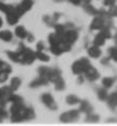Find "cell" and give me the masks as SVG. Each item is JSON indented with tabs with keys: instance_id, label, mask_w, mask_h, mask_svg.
I'll return each mask as SVG.
<instances>
[{
	"instance_id": "ac0fdd59",
	"label": "cell",
	"mask_w": 117,
	"mask_h": 126,
	"mask_svg": "<svg viewBox=\"0 0 117 126\" xmlns=\"http://www.w3.org/2000/svg\"><path fill=\"white\" fill-rule=\"evenodd\" d=\"M13 37H14V35H13V32L9 31V30L0 31V40L4 41V42H10V41L13 40Z\"/></svg>"
},
{
	"instance_id": "74e56055",
	"label": "cell",
	"mask_w": 117,
	"mask_h": 126,
	"mask_svg": "<svg viewBox=\"0 0 117 126\" xmlns=\"http://www.w3.org/2000/svg\"><path fill=\"white\" fill-rule=\"evenodd\" d=\"M26 38H27V41H28V42H33V40H35V36H33L32 33H27Z\"/></svg>"
},
{
	"instance_id": "4dcf8cb0",
	"label": "cell",
	"mask_w": 117,
	"mask_h": 126,
	"mask_svg": "<svg viewBox=\"0 0 117 126\" xmlns=\"http://www.w3.org/2000/svg\"><path fill=\"white\" fill-rule=\"evenodd\" d=\"M107 16L108 17H116L117 16V5H111L108 11H107Z\"/></svg>"
},
{
	"instance_id": "d6a6232c",
	"label": "cell",
	"mask_w": 117,
	"mask_h": 126,
	"mask_svg": "<svg viewBox=\"0 0 117 126\" xmlns=\"http://www.w3.org/2000/svg\"><path fill=\"white\" fill-rule=\"evenodd\" d=\"M5 117H8V111L3 105H0V119H5Z\"/></svg>"
},
{
	"instance_id": "e575fe53",
	"label": "cell",
	"mask_w": 117,
	"mask_h": 126,
	"mask_svg": "<svg viewBox=\"0 0 117 126\" xmlns=\"http://www.w3.org/2000/svg\"><path fill=\"white\" fill-rule=\"evenodd\" d=\"M110 61H111V58H110V57H105V58H102V59H101V64H104V66H108Z\"/></svg>"
},
{
	"instance_id": "f35d334b",
	"label": "cell",
	"mask_w": 117,
	"mask_h": 126,
	"mask_svg": "<svg viewBox=\"0 0 117 126\" xmlns=\"http://www.w3.org/2000/svg\"><path fill=\"white\" fill-rule=\"evenodd\" d=\"M84 80H85V79H84V77H83L81 74H79V78H78V83H79V84H81V83H84Z\"/></svg>"
},
{
	"instance_id": "3957f363",
	"label": "cell",
	"mask_w": 117,
	"mask_h": 126,
	"mask_svg": "<svg viewBox=\"0 0 117 126\" xmlns=\"http://www.w3.org/2000/svg\"><path fill=\"white\" fill-rule=\"evenodd\" d=\"M78 37H79L78 31L75 29L70 27V29H68V30H65L63 32V35H62V42H68V43L73 45V43H75L78 41Z\"/></svg>"
},
{
	"instance_id": "5bb4252c",
	"label": "cell",
	"mask_w": 117,
	"mask_h": 126,
	"mask_svg": "<svg viewBox=\"0 0 117 126\" xmlns=\"http://www.w3.org/2000/svg\"><path fill=\"white\" fill-rule=\"evenodd\" d=\"M79 103H80V109H79L80 112H84V114L92 112V105L88 100H83V101H79Z\"/></svg>"
},
{
	"instance_id": "9a60e30c",
	"label": "cell",
	"mask_w": 117,
	"mask_h": 126,
	"mask_svg": "<svg viewBox=\"0 0 117 126\" xmlns=\"http://www.w3.org/2000/svg\"><path fill=\"white\" fill-rule=\"evenodd\" d=\"M106 100H107V104H108V106L111 109H116L117 108V90L113 92L112 94L107 95V99Z\"/></svg>"
},
{
	"instance_id": "4316f807",
	"label": "cell",
	"mask_w": 117,
	"mask_h": 126,
	"mask_svg": "<svg viewBox=\"0 0 117 126\" xmlns=\"http://www.w3.org/2000/svg\"><path fill=\"white\" fill-rule=\"evenodd\" d=\"M79 101H80V99L75 94H69L67 96V103L69 105H77V104H79Z\"/></svg>"
},
{
	"instance_id": "8fae6325",
	"label": "cell",
	"mask_w": 117,
	"mask_h": 126,
	"mask_svg": "<svg viewBox=\"0 0 117 126\" xmlns=\"http://www.w3.org/2000/svg\"><path fill=\"white\" fill-rule=\"evenodd\" d=\"M49 82L46 79V78H43V77H38V78H36V79H33L31 83H30V88H39V87H43V85H47Z\"/></svg>"
},
{
	"instance_id": "9c48e42d",
	"label": "cell",
	"mask_w": 117,
	"mask_h": 126,
	"mask_svg": "<svg viewBox=\"0 0 117 126\" xmlns=\"http://www.w3.org/2000/svg\"><path fill=\"white\" fill-rule=\"evenodd\" d=\"M85 74V78L89 80V82H96L99 78H100V73H99V71L96 69V68H94V67H89V69L84 73Z\"/></svg>"
},
{
	"instance_id": "f546056e",
	"label": "cell",
	"mask_w": 117,
	"mask_h": 126,
	"mask_svg": "<svg viewBox=\"0 0 117 126\" xmlns=\"http://www.w3.org/2000/svg\"><path fill=\"white\" fill-rule=\"evenodd\" d=\"M14 8V5H11V4H5V3H1L0 1V11H3V13H9L11 9Z\"/></svg>"
},
{
	"instance_id": "7c38bea8",
	"label": "cell",
	"mask_w": 117,
	"mask_h": 126,
	"mask_svg": "<svg viewBox=\"0 0 117 126\" xmlns=\"http://www.w3.org/2000/svg\"><path fill=\"white\" fill-rule=\"evenodd\" d=\"M62 35H63V33H62ZM62 35H61V33H57V32L49 33V36H48V42H49V45H61V43H62Z\"/></svg>"
},
{
	"instance_id": "30bf717a",
	"label": "cell",
	"mask_w": 117,
	"mask_h": 126,
	"mask_svg": "<svg viewBox=\"0 0 117 126\" xmlns=\"http://www.w3.org/2000/svg\"><path fill=\"white\" fill-rule=\"evenodd\" d=\"M36 117V112L30 106H25V109L22 110V121H28Z\"/></svg>"
},
{
	"instance_id": "d6986e66",
	"label": "cell",
	"mask_w": 117,
	"mask_h": 126,
	"mask_svg": "<svg viewBox=\"0 0 117 126\" xmlns=\"http://www.w3.org/2000/svg\"><path fill=\"white\" fill-rule=\"evenodd\" d=\"M53 84H54V89L58 90V92H61V90H64V89H65V82H64V79H63L62 77L57 78V79L53 82Z\"/></svg>"
},
{
	"instance_id": "e0dca14e",
	"label": "cell",
	"mask_w": 117,
	"mask_h": 126,
	"mask_svg": "<svg viewBox=\"0 0 117 126\" xmlns=\"http://www.w3.org/2000/svg\"><path fill=\"white\" fill-rule=\"evenodd\" d=\"M115 82H116V77H105V78H102L101 84H102V87H104V88L110 89V88H112V87H113Z\"/></svg>"
},
{
	"instance_id": "484cf974",
	"label": "cell",
	"mask_w": 117,
	"mask_h": 126,
	"mask_svg": "<svg viewBox=\"0 0 117 126\" xmlns=\"http://www.w3.org/2000/svg\"><path fill=\"white\" fill-rule=\"evenodd\" d=\"M35 54H36V59H39L41 62H49L48 54H46L43 51H37L35 52Z\"/></svg>"
},
{
	"instance_id": "7402d4cb",
	"label": "cell",
	"mask_w": 117,
	"mask_h": 126,
	"mask_svg": "<svg viewBox=\"0 0 117 126\" xmlns=\"http://www.w3.org/2000/svg\"><path fill=\"white\" fill-rule=\"evenodd\" d=\"M20 85H21V79L19 77H14L11 79V82H10V89L13 92H15V90H17L20 88Z\"/></svg>"
},
{
	"instance_id": "5b68a950",
	"label": "cell",
	"mask_w": 117,
	"mask_h": 126,
	"mask_svg": "<svg viewBox=\"0 0 117 126\" xmlns=\"http://www.w3.org/2000/svg\"><path fill=\"white\" fill-rule=\"evenodd\" d=\"M79 115H80L79 110H69L61 115V121L62 122H73L79 119Z\"/></svg>"
},
{
	"instance_id": "8d00e7d4",
	"label": "cell",
	"mask_w": 117,
	"mask_h": 126,
	"mask_svg": "<svg viewBox=\"0 0 117 126\" xmlns=\"http://www.w3.org/2000/svg\"><path fill=\"white\" fill-rule=\"evenodd\" d=\"M68 1L70 3V4H73V5H80L81 4V0H68Z\"/></svg>"
},
{
	"instance_id": "277c9868",
	"label": "cell",
	"mask_w": 117,
	"mask_h": 126,
	"mask_svg": "<svg viewBox=\"0 0 117 126\" xmlns=\"http://www.w3.org/2000/svg\"><path fill=\"white\" fill-rule=\"evenodd\" d=\"M41 101H42V103L47 106V109H49V110L55 111V110L58 109V105H57V103L54 101V99H53V96H52L51 93H43V94L41 95Z\"/></svg>"
},
{
	"instance_id": "83f0119b",
	"label": "cell",
	"mask_w": 117,
	"mask_h": 126,
	"mask_svg": "<svg viewBox=\"0 0 117 126\" xmlns=\"http://www.w3.org/2000/svg\"><path fill=\"white\" fill-rule=\"evenodd\" d=\"M99 120H100V117L97 114H92V112L86 114V117H85L86 122H99Z\"/></svg>"
},
{
	"instance_id": "7bdbcfd3",
	"label": "cell",
	"mask_w": 117,
	"mask_h": 126,
	"mask_svg": "<svg viewBox=\"0 0 117 126\" xmlns=\"http://www.w3.org/2000/svg\"><path fill=\"white\" fill-rule=\"evenodd\" d=\"M54 1H57V3H61V1H63V0H54Z\"/></svg>"
},
{
	"instance_id": "6da1fadb",
	"label": "cell",
	"mask_w": 117,
	"mask_h": 126,
	"mask_svg": "<svg viewBox=\"0 0 117 126\" xmlns=\"http://www.w3.org/2000/svg\"><path fill=\"white\" fill-rule=\"evenodd\" d=\"M19 53H20V63L21 64H32L36 59V54L33 51H31L30 48H27L26 46H24L22 43H20L19 46Z\"/></svg>"
},
{
	"instance_id": "cb8c5ba5",
	"label": "cell",
	"mask_w": 117,
	"mask_h": 126,
	"mask_svg": "<svg viewBox=\"0 0 117 126\" xmlns=\"http://www.w3.org/2000/svg\"><path fill=\"white\" fill-rule=\"evenodd\" d=\"M6 56H8L13 62H15V63H20V53H19V51H17V52L8 51V52H6Z\"/></svg>"
},
{
	"instance_id": "d4e9b609",
	"label": "cell",
	"mask_w": 117,
	"mask_h": 126,
	"mask_svg": "<svg viewBox=\"0 0 117 126\" xmlns=\"http://www.w3.org/2000/svg\"><path fill=\"white\" fill-rule=\"evenodd\" d=\"M107 95H108V93H107V89L106 88H100V89H97V99L99 100H101V101H105L106 99H107Z\"/></svg>"
},
{
	"instance_id": "1f68e13d",
	"label": "cell",
	"mask_w": 117,
	"mask_h": 126,
	"mask_svg": "<svg viewBox=\"0 0 117 126\" xmlns=\"http://www.w3.org/2000/svg\"><path fill=\"white\" fill-rule=\"evenodd\" d=\"M9 101H11V103H24V100L20 95H15L13 93L9 95Z\"/></svg>"
},
{
	"instance_id": "f1b7e54d",
	"label": "cell",
	"mask_w": 117,
	"mask_h": 126,
	"mask_svg": "<svg viewBox=\"0 0 117 126\" xmlns=\"http://www.w3.org/2000/svg\"><path fill=\"white\" fill-rule=\"evenodd\" d=\"M108 57L112 61L117 62V47H110L108 48Z\"/></svg>"
},
{
	"instance_id": "60d3db41",
	"label": "cell",
	"mask_w": 117,
	"mask_h": 126,
	"mask_svg": "<svg viewBox=\"0 0 117 126\" xmlns=\"http://www.w3.org/2000/svg\"><path fill=\"white\" fill-rule=\"evenodd\" d=\"M83 4H88V3H91V0H81Z\"/></svg>"
},
{
	"instance_id": "44dd1931",
	"label": "cell",
	"mask_w": 117,
	"mask_h": 126,
	"mask_svg": "<svg viewBox=\"0 0 117 126\" xmlns=\"http://www.w3.org/2000/svg\"><path fill=\"white\" fill-rule=\"evenodd\" d=\"M105 42H106V38H105V37H104V35L100 32V33H97V35L94 37L92 45H95V46H97V47H101V46H104V45H105Z\"/></svg>"
},
{
	"instance_id": "603a6c76",
	"label": "cell",
	"mask_w": 117,
	"mask_h": 126,
	"mask_svg": "<svg viewBox=\"0 0 117 126\" xmlns=\"http://www.w3.org/2000/svg\"><path fill=\"white\" fill-rule=\"evenodd\" d=\"M49 49H51V52H52L54 56H61V54L64 53L63 49H62V46H61V45H51Z\"/></svg>"
},
{
	"instance_id": "ffe728a7",
	"label": "cell",
	"mask_w": 117,
	"mask_h": 126,
	"mask_svg": "<svg viewBox=\"0 0 117 126\" xmlns=\"http://www.w3.org/2000/svg\"><path fill=\"white\" fill-rule=\"evenodd\" d=\"M83 8H84V10L88 13V14H90V15H99V9H96L94 5H91V3H88V4H84L83 5Z\"/></svg>"
},
{
	"instance_id": "8992f818",
	"label": "cell",
	"mask_w": 117,
	"mask_h": 126,
	"mask_svg": "<svg viewBox=\"0 0 117 126\" xmlns=\"http://www.w3.org/2000/svg\"><path fill=\"white\" fill-rule=\"evenodd\" d=\"M21 16H22V15H21V13L17 10L16 6H14L9 13H6V20H8L9 25H16V24L19 22V20H20Z\"/></svg>"
},
{
	"instance_id": "ab89813d",
	"label": "cell",
	"mask_w": 117,
	"mask_h": 126,
	"mask_svg": "<svg viewBox=\"0 0 117 126\" xmlns=\"http://www.w3.org/2000/svg\"><path fill=\"white\" fill-rule=\"evenodd\" d=\"M112 40H113V42H115V45L117 46V31L115 32V35H112Z\"/></svg>"
},
{
	"instance_id": "2e32d148",
	"label": "cell",
	"mask_w": 117,
	"mask_h": 126,
	"mask_svg": "<svg viewBox=\"0 0 117 126\" xmlns=\"http://www.w3.org/2000/svg\"><path fill=\"white\" fill-rule=\"evenodd\" d=\"M27 30L25 29V26H21V25H19V26H16L15 27V36L16 37H19V38H21V40H25L26 38V36H27Z\"/></svg>"
},
{
	"instance_id": "ba28073f",
	"label": "cell",
	"mask_w": 117,
	"mask_h": 126,
	"mask_svg": "<svg viewBox=\"0 0 117 126\" xmlns=\"http://www.w3.org/2000/svg\"><path fill=\"white\" fill-rule=\"evenodd\" d=\"M32 6H33V0H22L19 5H16V8L21 13V15H24L27 11H30L32 9Z\"/></svg>"
},
{
	"instance_id": "836d02e7",
	"label": "cell",
	"mask_w": 117,
	"mask_h": 126,
	"mask_svg": "<svg viewBox=\"0 0 117 126\" xmlns=\"http://www.w3.org/2000/svg\"><path fill=\"white\" fill-rule=\"evenodd\" d=\"M116 3H117V0H104L105 6H111V5H115Z\"/></svg>"
},
{
	"instance_id": "4fadbf2b",
	"label": "cell",
	"mask_w": 117,
	"mask_h": 126,
	"mask_svg": "<svg viewBox=\"0 0 117 126\" xmlns=\"http://www.w3.org/2000/svg\"><path fill=\"white\" fill-rule=\"evenodd\" d=\"M88 54H89V57H91V58H99V57L101 56V49H100V47H97V46H95V45H91V46L88 48Z\"/></svg>"
},
{
	"instance_id": "b9f144b4",
	"label": "cell",
	"mask_w": 117,
	"mask_h": 126,
	"mask_svg": "<svg viewBox=\"0 0 117 126\" xmlns=\"http://www.w3.org/2000/svg\"><path fill=\"white\" fill-rule=\"evenodd\" d=\"M1 25H3V19L0 17V27H1Z\"/></svg>"
},
{
	"instance_id": "7a4b0ae2",
	"label": "cell",
	"mask_w": 117,
	"mask_h": 126,
	"mask_svg": "<svg viewBox=\"0 0 117 126\" xmlns=\"http://www.w3.org/2000/svg\"><path fill=\"white\" fill-rule=\"evenodd\" d=\"M90 66H91V64H90V61H89L88 58H80V59L75 61L73 64H72V72H73L74 74H77V76L84 74V73L89 69Z\"/></svg>"
},
{
	"instance_id": "52a82bcc",
	"label": "cell",
	"mask_w": 117,
	"mask_h": 126,
	"mask_svg": "<svg viewBox=\"0 0 117 126\" xmlns=\"http://www.w3.org/2000/svg\"><path fill=\"white\" fill-rule=\"evenodd\" d=\"M105 16H101V15H95L94 20L91 21L90 24V30H101L104 26H105Z\"/></svg>"
},
{
	"instance_id": "d590c367",
	"label": "cell",
	"mask_w": 117,
	"mask_h": 126,
	"mask_svg": "<svg viewBox=\"0 0 117 126\" xmlns=\"http://www.w3.org/2000/svg\"><path fill=\"white\" fill-rule=\"evenodd\" d=\"M36 47H37V51H43V49H44V43L41 41V42H38V43H37V46H36Z\"/></svg>"
}]
</instances>
